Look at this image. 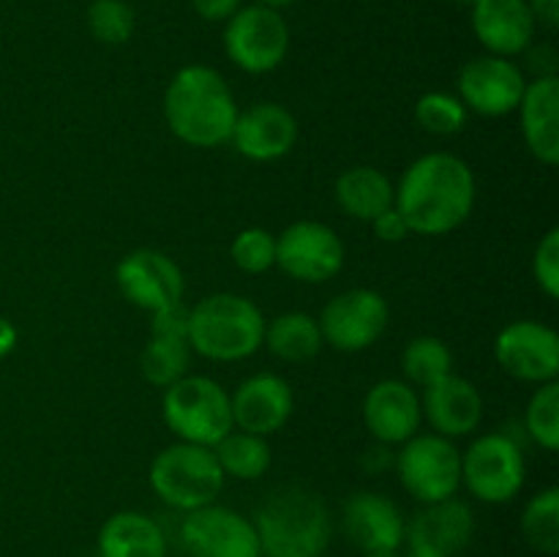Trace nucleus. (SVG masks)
<instances>
[{
	"instance_id": "obj_2",
	"label": "nucleus",
	"mask_w": 559,
	"mask_h": 557,
	"mask_svg": "<svg viewBox=\"0 0 559 557\" xmlns=\"http://www.w3.org/2000/svg\"><path fill=\"white\" fill-rule=\"evenodd\" d=\"M169 131L191 147H218L229 142L238 120L233 87L211 66H183L164 93Z\"/></svg>"
},
{
	"instance_id": "obj_16",
	"label": "nucleus",
	"mask_w": 559,
	"mask_h": 557,
	"mask_svg": "<svg viewBox=\"0 0 559 557\" xmlns=\"http://www.w3.org/2000/svg\"><path fill=\"white\" fill-rule=\"evenodd\" d=\"M475 533L473 508L448 497L426 506L407 524V555L404 557H456L469 546Z\"/></svg>"
},
{
	"instance_id": "obj_24",
	"label": "nucleus",
	"mask_w": 559,
	"mask_h": 557,
	"mask_svg": "<svg viewBox=\"0 0 559 557\" xmlns=\"http://www.w3.org/2000/svg\"><path fill=\"white\" fill-rule=\"evenodd\" d=\"M167 533L142 511H118L98 530V557H167Z\"/></svg>"
},
{
	"instance_id": "obj_10",
	"label": "nucleus",
	"mask_w": 559,
	"mask_h": 557,
	"mask_svg": "<svg viewBox=\"0 0 559 557\" xmlns=\"http://www.w3.org/2000/svg\"><path fill=\"white\" fill-rule=\"evenodd\" d=\"M322 342L342 353H360L380 342L391 322V306L385 295L369 287L338 293L325 304L320 315Z\"/></svg>"
},
{
	"instance_id": "obj_33",
	"label": "nucleus",
	"mask_w": 559,
	"mask_h": 557,
	"mask_svg": "<svg viewBox=\"0 0 559 557\" xmlns=\"http://www.w3.org/2000/svg\"><path fill=\"white\" fill-rule=\"evenodd\" d=\"M415 120L424 131L437 137H451L459 134L467 123V107L462 104V98L451 96V93L431 91L424 93L415 104Z\"/></svg>"
},
{
	"instance_id": "obj_17",
	"label": "nucleus",
	"mask_w": 559,
	"mask_h": 557,
	"mask_svg": "<svg viewBox=\"0 0 559 557\" xmlns=\"http://www.w3.org/2000/svg\"><path fill=\"white\" fill-rule=\"evenodd\" d=\"M342 530L349 544L364 555L399 552L407 538V522H404L402 508L380 491H355L344 502Z\"/></svg>"
},
{
	"instance_id": "obj_30",
	"label": "nucleus",
	"mask_w": 559,
	"mask_h": 557,
	"mask_svg": "<svg viewBox=\"0 0 559 557\" xmlns=\"http://www.w3.org/2000/svg\"><path fill=\"white\" fill-rule=\"evenodd\" d=\"M402 371L409 386H431L453 371V353L440 336H415L402 353Z\"/></svg>"
},
{
	"instance_id": "obj_5",
	"label": "nucleus",
	"mask_w": 559,
	"mask_h": 557,
	"mask_svg": "<svg viewBox=\"0 0 559 557\" xmlns=\"http://www.w3.org/2000/svg\"><path fill=\"white\" fill-rule=\"evenodd\" d=\"M147 478L164 506L189 513L216 502L227 475L218 467L213 448L178 440L156 453Z\"/></svg>"
},
{
	"instance_id": "obj_19",
	"label": "nucleus",
	"mask_w": 559,
	"mask_h": 557,
	"mask_svg": "<svg viewBox=\"0 0 559 557\" xmlns=\"http://www.w3.org/2000/svg\"><path fill=\"white\" fill-rule=\"evenodd\" d=\"M229 142L249 162H276L287 156L298 142V120L282 104L260 102L238 112Z\"/></svg>"
},
{
	"instance_id": "obj_20",
	"label": "nucleus",
	"mask_w": 559,
	"mask_h": 557,
	"mask_svg": "<svg viewBox=\"0 0 559 557\" xmlns=\"http://www.w3.org/2000/svg\"><path fill=\"white\" fill-rule=\"evenodd\" d=\"M473 33L497 58H516L535 42L533 11L527 0H475L469 5Z\"/></svg>"
},
{
	"instance_id": "obj_15",
	"label": "nucleus",
	"mask_w": 559,
	"mask_h": 557,
	"mask_svg": "<svg viewBox=\"0 0 559 557\" xmlns=\"http://www.w3.org/2000/svg\"><path fill=\"white\" fill-rule=\"evenodd\" d=\"M502 371L524 382H551L559 375V336L538 320H519L502 328L495 342Z\"/></svg>"
},
{
	"instance_id": "obj_34",
	"label": "nucleus",
	"mask_w": 559,
	"mask_h": 557,
	"mask_svg": "<svg viewBox=\"0 0 559 557\" xmlns=\"http://www.w3.org/2000/svg\"><path fill=\"white\" fill-rule=\"evenodd\" d=\"M233 262L243 273H265L276 265V235L265 227H246L235 235L229 246Z\"/></svg>"
},
{
	"instance_id": "obj_18",
	"label": "nucleus",
	"mask_w": 559,
	"mask_h": 557,
	"mask_svg": "<svg viewBox=\"0 0 559 557\" xmlns=\"http://www.w3.org/2000/svg\"><path fill=\"white\" fill-rule=\"evenodd\" d=\"M229 404H233L235 429L267 437L284 429V424L293 415L295 396L284 377L273 375V371H260V375L246 377L235 388Z\"/></svg>"
},
{
	"instance_id": "obj_40",
	"label": "nucleus",
	"mask_w": 559,
	"mask_h": 557,
	"mask_svg": "<svg viewBox=\"0 0 559 557\" xmlns=\"http://www.w3.org/2000/svg\"><path fill=\"white\" fill-rule=\"evenodd\" d=\"M530 11H533L535 25L546 27L549 33H555L559 27V0H527Z\"/></svg>"
},
{
	"instance_id": "obj_41",
	"label": "nucleus",
	"mask_w": 559,
	"mask_h": 557,
	"mask_svg": "<svg viewBox=\"0 0 559 557\" xmlns=\"http://www.w3.org/2000/svg\"><path fill=\"white\" fill-rule=\"evenodd\" d=\"M16 339H20V333H16L14 322H11L9 317L0 315V358H5V355L14 353Z\"/></svg>"
},
{
	"instance_id": "obj_28",
	"label": "nucleus",
	"mask_w": 559,
	"mask_h": 557,
	"mask_svg": "<svg viewBox=\"0 0 559 557\" xmlns=\"http://www.w3.org/2000/svg\"><path fill=\"white\" fill-rule=\"evenodd\" d=\"M522 535L535 552L555 557L559 552V489L546 486L522 511Z\"/></svg>"
},
{
	"instance_id": "obj_37",
	"label": "nucleus",
	"mask_w": 559,
	"mask_h": 557,
	"mask_svg": "<svg viewBox=\"0 0 559 557\" xmlns=\"http://www.w3.org/2000/svg\"><path fill=\"white\" fill-rule=\"evenodd\" d=\"M524 55H527V69L533 71L535 76H557L559 55L551 44L533 42L527 49H524Z\"/></svg>"
},
{
	"instance_id": "obj_12",
	"label": "nucleus",
	"mask_w": 559,
	"mask_h": 557,
	"mask_svg": "<svg viewBox=\"0 0 559 557\" xmlns=\"http://www.w3.org/2000/svg\"><path fill=\"white\" fill-rule=\"evenodd\" d=\"M178 533L189 557H262L254 522L216 502L186 513Z\"/></svg>"
},
{
	"instance_id": "obj_14",
	"label": "nucleus",
	"mask_w": 559,
	"mask_h": 557,
	"mask_svg": "<svg viewBox=\"0 0 559 557\" xmlns=\"http://www.w3.org/2000/svg\"><path fill=\"white\" fill-rule=\"evenodd\" d=\"M115 282L123 298L142 311H158L183 300V271L158 249H134L115 268Z\"/></svg>"
},
{
	"instance_id": "obj_42",
	"label": "nucleus",
	"mask_w": 559,
	"mask_h": 557,
	"mask_svg": "<svg viewBox=\"0 0 559 557\" xmlns=\"http://www.w3.org/2000/svg\"><path fill=\"white\" fill-rule=\"evenodd\" d=\"M254 3H260V5H267V9H276V11H282V9H287V5H295V3H298V0H254Z\"/></svg>"
},
{
	"instance_id": "obj_9",
	"label": "nucleus",
	"mask_w": 559,
	"mask_h": 557,
	"mask_svg": "<svg viewBox=\"0 0 559 557\" xmlns=\"http://www.w3.org/2000/svg\"><path fill=\"white\" fill-rule=\"evenodd\" d=\"M224 52L246 74H267L289 52V27L282 11L251 3L224 22Z\"/></svg>"
},
{
	"instance_id": "obj_1",
	"label": "nucleus",
	"mask_w": 559,
	"mask_h": 557,
	"mask_svg": "<svg viewBox=\"0 0 559 557\" xmlns=\"http://www.w3.org/2000/svg\"><path fill=\"white\" fill-rule=\"evenodd\" d=\"M393 208L402 213L409 233L448 235L462 227L475 208V175L453 153H426L404 169Z\"/></svg>"
},
{
	"instance_id": "obj_38",
	"label": "nucleus",
	"mask_w": 559,
	"mask_h": 557,
	"mask_svg": "<svg viewBox=\"0 0 559 557\" xmlns=\"http://www.w3.org/2000/svg\"><path fill=\"white\" fill-rule=\"evenodd\" d=\"M371 227H374L377 238L385 240V244H399V240H404L409 235L407 222H404L402 213H399L396 208H388L385 213H380V216L371 222Z\"/></svg>"
},
{
	"instance_id": "obj_6",
	"label": "nucleus",
	"mask_w": 559,
	"mask_h": 557,
	"mask_svg": "<svg viewBox=\"0 0 559 557\" xmlns=\"http://www.w3.org/2000/svg\"><path fill=\"white\" fill-rule=\"evenodd\" d=\"M164 420L183 442L213 448L235 429L229 393L205 375H186L164 388Z\"/></svg>"
},
{
	"instance_id": "obj_8",
	"label": "nucleus",
	"mask_w": 559,
	"mask_h": 557,
	"mask_svg": "<svg viewBox=\"0 0 559 557\" xmlns=\"http://www.w3.org/2000/svg\"><path fill=\"white\" fill-rule=\"evenodd\" d=\"M396 473L407 495L431 506L448 497H456L462 486V453L453 440L442 435H413L402 442L396 459Z\"/></svg>"
},
{
	"instance_id": "obj_32",
	"label": "nucleus",
	"mask_w": 559,
	"mask_h": 557,
	"mask_svg": "<svg viewBox=\"0 0 559 557\" xmlns=\"http://www.w3.org/2000/svg\"><path fill=\"white\" fill-rule=\"evenodd\" d=\"M136 14L126 0H93L87 5V31L98 44L120 47L134 36Z\"/></svg>"
},
{
	"instance_id": "obj_7",
	"label": "nucleus",
	"mask_w": 559,
	"mask_h": 557,
	"mask_svg": "<svg viewBox=\"0 0 559 557\" xmlns=\"http://www.w3.org/2000/svg\"><path fill=\"white\" fill-rule=\"evenodd\" d=\"M527 481V462L506 431H489L475 437L473 446L462 453V484L469 495L489 506L511 502Z\"/></svg>"
},
{
	"instance_id": "obj_22",
	"label": "nucleus",
	"mask_w": 559,
	"mask_h": 557,
	"mask_svg": "<svg viewBox=\"0 0 559 557\" xmlns=\"http://www.w3.org/2000/svg\"><path fill=\"white\" fill-rule=\"evenodd\" d=\"M420 413L429 420L435 435L453 440V437H464L478 429L480 418H484V399H480L475 382L451 371L442 380L424 388Z\"/></svg>"
},
{
	"instance_id": "obj_26",
	"label": "nucleus",
	"mask_w": 559,
	"mask_h": 557,
	"mask_svg": "<svg viewBox=\"0 0 559 557\" xmlns=\"http://www.w3.org/2000/svg\"><path fill=\"white\" fill-rule=\"evenodd\" d=\"M262 344L267 347V353L287 360V364H306V360L320 355L325 342H322L317 317L306 315V311H284V315L265 322Z\"/></svg>"
},
{
	"instance_id": "obj_27",
	"label": "nucleus",
	"mask_w": 559,
	"mask_h": 557,
	"mask_svg": "<svg viewBox=\"0 0 559 557\" xmlns=\"http://www.w3.org/2000/svg\"><path fill=\"white\" fill-rule=\"evenodd\" d=\"M224 475L238 481H257L271 470L273 453L265 437L233 429L213 446Z\"/></svg>"
},
{
	"instance_id": "obj_4",
	"label": "nucleus",
	"mask_w": 559,
	"mask_h": 557,
	"mask_svg": "<svg viewBox=\"0 0 559 557\" xmlns=\"http://www.w3.org/2000/svg\"><path fill=\"white\" fill-rule=\"evenodd\" d=\"M265 322L246 295H207L189 309V347L218 364L243 360L262 347Z\"/></svg>"
},
{
	"instance_id": "obj_23",
	"label": "nucleus",
	"mask_w": 559,
	"mask_h": 557,
	"mask_svg": "<svg viewBox=\"0 0 559 557\" xmlns=\"http://www.w3.org/2000/svg\"><path fill=\"white\" fill-rule=\"evenodd\" d=\"M530 153L546 167L559 164V76H535L519 102Z\"/></svg>"
},
{
	"instance_id": "obj_29",
	"label": "nucleus",
	"mask_w": 559,
	"mask_h": 557,
	"mask_svg": "<svg viewBox=\"0 0 559 557\" xmlns=\"http://www.w3.org/2000/svg\"><path fill=\"white\" fill-rule=\"evenodd\" d=\"M191 347L189 339H156L145 344L140 355V371L151 386L169 388L180 377L189 375Z\"/></svg>"
},
{
	"instance_id": "obj_35",
	"label": "nucleus",
	"mask_w": 559,
	"mask_h": 557,
	"mask_svg": "<svg viewBox=\"0 0 559 557\" xmlns=\"http://www.w3.org/2000/svg\"><path fill=\"white\" fill-rule=\"evenodd\" d=\"M533 273L538 287L544 289L546 298H559V227H551L540 238L538 249L533 254Z\"/></svg>"
},
{
	"instance_id": "obj_11",
	"label": "nucleus",
	"mask_w": 559,
	"mask_h": 557,
	"mask_svg": "<svg viewBox=\"0 0 559 557\" xmlns=\"http://www.w3.org/2000/svg\"><path fill=\"white\" fill-rule=\"evenodd\" d=\"M276 265L295 282L322 284L344 268V244L328 224L300 218L276 238Z\"/></svg>"
},
{
	"instance_id": "obj_43",
	"label": "nucleus",
	"mask_w": 559,
	"mask_h": 557,
	"mask_svg": "<svg viewBox=\"0 0 559 557\" xmlns=\"http://www.w3.org/2000/svg\"><path fill=\"white\" fill-rule=\"evenodd\" d=\"M364 557H404V555H399V552H371V555H364Z\"/></svg>"
},
{
	"instance_id": "obj_13",
	"label": "nucleus",
	"mask_w": 559,
	"mask_h": 557,
	"mask_svg": "<svg viewBox=\"0 0 559 557\" xmlns=\"http://www.w3.org/2000/svg\"><path fill=\"white\" fill-rule=\"evenodd\" d=\"M456 85L464 107L484 118H502L519 109L527 80L511 58L486 52L462 66Z\"/></svg>"
},
{
	"instance_id": "obj_3",
	"label": "nucleus",
	"mask_w": 559,
	"mask_h": 557,
	"mask_svg": "<svg viewBox=\"0 0 559 557\" xmlns=\"http://www.w3.org/2000/svg\"><path fill=\"white\" fill-rule=\"evenodd\" d=\"M262 557H322L333 538V519L325 500L306 486L273 489L254 511Z\"/></svg>"
},
{
	"instance_id": "obj_25",
	"label": "nucleus",
	"mask_w": 559,
	"mask_h": 557,
	"mask_svg": "<svg viewBox=\"0 0 559 557\" xmlns=\"http://www.w3.org/2000/svg\"><path fill=\"white\" fill-rule=\"evenodd\" d=\"M396 186L377 167H349L336 180V202L355 222H374L380 213L393 208Z\"/></svg>"
},
{
	"instance_id": "obj_36",
	"label": "nucleus",
	"mask_w": 559,
	"mask_h": 557,
	"mask_svg": "<svg viewBox=\"0 0 559 557\" xmlns=\"http://www.w3.org/2000/svg\"><path fill=\"white\" fill-rule=\"evenodd\" d=\"M151 336L156 339H189V306L183 300L151 315Z\"/></svg>"
},
{
	"instance_id": "obj_39",
	"label": "nucleus",
	"mask_w": 559,
	"mask_h": 557,
	"mask_svg": "<svg viewBox=\"0 0 559 557\" xmlns=\"http://www.w3.org/2000/svg\"><path fill=\"white\" fill-rule=\"evenodd\" d=\"M191 5L205 22H227L243 5V0H191Z\"/></svg>"
},
{
	"instance_id": "obj_44",
	"label": "nucleus",
	"mask_w": 559,
	"mask_h": 557,
	"mask_svg": "<svg viewBox=\"0 0 559 557\" xmlns=\"http://www.w3.org/2000/svg\"><path fill=\"white\" fill-rule=\"evenodd\" d=\"M453 3H459V5H473L475 0H453Z\"/></svg>"
},
{
	"instance_id": "obj_31",
	"label": "nucleus",
	"mask_w": 559,
	"mask_h": 557,
	"mask_svg": "<svg viewBox=\"0 0 559 557\" xmlns=\"http://www.w3.org/2000/svg\"><path fill=\"white\" fill-rule=\"evenodd\" d=\"M524 426L527 435L538 442L544 451L555 453L559 448V382H540L538 391L530 396L524 410Z\"/></svg>"
},
{
	"instance_id": "obj_21",
	"label": "nucleus",
	"mask_w": 559,
	"mask_h": 557,
	"mask_svg": "<svg viewBox=\"0 0 559 557\" xmlns=\"http://www.w3.org/2000/svg\"><path fill=\"white\" fill-rule=\"evenodd\" d=\"M420 396L404 380H380L364 399V424L382 446H402L418 435Z\"/></svg>"
}]
</instances>
